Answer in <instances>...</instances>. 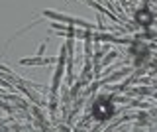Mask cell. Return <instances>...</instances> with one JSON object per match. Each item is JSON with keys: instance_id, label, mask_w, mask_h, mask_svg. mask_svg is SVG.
<instances>
[{"instance_id": "7a4b0ae2", "label": "cell", "mask_w": 157, "mask_h": 132, "mask_svg": "<svg viewBox=\"0 0 157 132\" xmlns=\"http://www.w3.org/2000/svg\"><path fill=\"white\" fill-rule=\"evenodd\" d=\"M137 22L140 24H151L153 22V16H151L147 10H140L137 12Z\"/></svg>"}, {"instance_id": "6da1fadb", "label": "cell", "mask_w": 157, "mask_h": 132, "mask_svg": "<svg viewBox=\"0 0 157 132\" xmlns=\"http://www.w3.org/2000/svg\"><path fill=\"white\" fill-rule=\"evenodd\" d=\"M114 114V106H112L110 101H98L94 105V116L98 120H106Z\"/></svg>"}]
</instances>
